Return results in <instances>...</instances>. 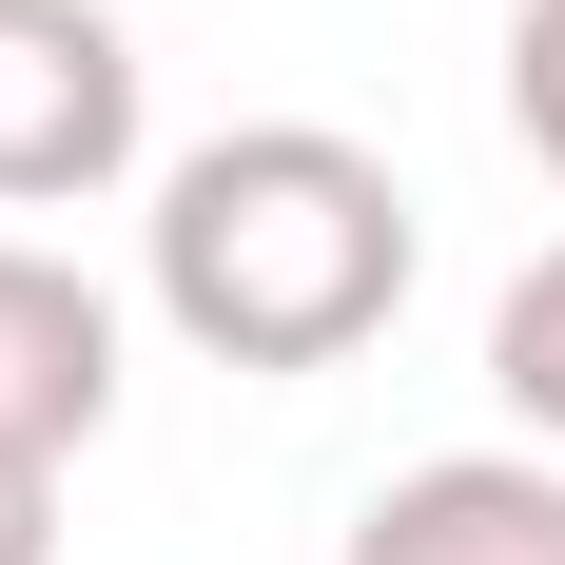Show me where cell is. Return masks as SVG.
Returning a JSON list of instances; mask_svg holds the SVG:
<instances>
[{
    "instance_id": "obj_1",
    "label": "cell",
    "mask_w": 565,
    "mask_h": 565,
    "mask_svg": "<svg viewBox=\"0 0 565 565\" xmlns=\"http://www.w3.org/2000/svg\"><path fill=\"white\" fill-rule=\"evenodd\" d=\"M137 292L215 371H351L409 312V175L371 137H332V117H234V137H195L157 175Z\"/></svg>"
},
{
    "instance_id": "obj_2",
    "label": "cell",
    "mask_w": 565,
    "mask_h": 565,
    "mask_svg": "<svg viewBox=\"0 0 565 565\" xmlns=\"http://www.w3.org/2000/svg\"><path fill=\"white\" fill-rule=\"evenodd\" d=\"M137 175V40L117 0H0V215Z\"/></svg>"
},
{
    "instance_id": "obj_3",
    "label": "cell",
    "mask_w": 565,
    "mask_h": 565,
    "mask_svg": "<svg viewBox=\"0 0 565 565\" xmlns=\"http://www.w3.org/2000/svg\"><path fill=\"white\" fill-rule=\"evenodd\" d=\"M98 429H117V292L0 234V468H78Z\"/></svg>"
},
{
    "instance_id": "obj_4",
    "label": "cell",
    "mask_w": 565,
    "mask_h": 565,
    "mask_svg": "<svg viewBox=\"0 0 565 565\" xmlns=\"http://www.w3.org/2000/svg\"><path fill=\"white\" fill-rule=\"evenodd\" d=\"M332 565H565V449H429V468H391Z\"/></svg>"
},
{
    "instance_id": "obj_5",
    "label": "cell",
    "mask_w": 565,
    "mask_h": 565,
    "mask_svg": "<svg viewBox=\"0 0 565 565\" xmlns=\"http://www.w3.org/2000/svg\"><path fill=\"white\" fill-rule=\"evenodd\" d=\"M488 391L526 409V449H565V254L508 274V312H488Z\"/></svg>"
},
{
    "instance_id": "obj_6",
    "label": "cell",
    "mask_w": 565,
    "mask_h": 565,
    "mask_svg": "<svg viewBox=\"0 0 565 565\" xmlns=\"http://www.w3.org/2000/svg\"><path fill=\"white\" fill-rule=\"evenodd\" d=\"M508 137L565 175V0H508Z\"/></svg>"
},
{
    "instance_id": "obj_7",
    "label": "cell",
    "mask_w": 565,
    "mask_h": 565,
    "mask_svg": "<svg viewBox=\"0 0 565 565\" xmlns=\"http://www.w3.org/2000/svg\"><path fill=\"white\" fill-rule=\"evenodd\" d=\"M0 565H58V468H0Z\"/></svg>"
}]
</instances>
